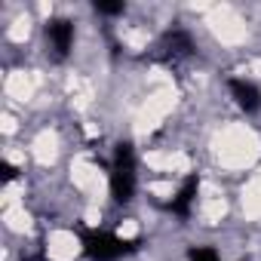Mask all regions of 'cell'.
Instances as JSON below:
<instances>
[{
	"label": "cell",
	"mask_w": 261,
	"mask_h": 261,
	"mask_svg": "<svg viewBox=\"0 0 261 261\" xmlns=\"http://www.w3.org/2000/svg\"><path fill=\"white\" fill-rule=\"evenodd\" d=\"M95 10L105 16H114V13H123V4H95Z\"/></svg>",
	"instance_id": "8"
},
{
	"label": "cell",
	"mask_w": 261,
	"mask_h": 261,
	"mask_svg": "<svg viewBox=\"0 0 261 261\" xmlns=\"http://www.w3.org/2000/svg\"><path fill=\"white\" fill-rule=\"evenodd\" d=\"M188 261H221V258H218V252L212 246H194L188 252Z\"/></svg>",
	"instance_id": "7"
},
{
	"label": "cell",
	"mask_w": 261,
	"mask_h": 261,
	"mask_svg": "<svg viewBox=\"0 0 261 261\" xmlns=\"http://www.w3.org/2000/svg\"><path fill=\"white\" fill-rule=\"evenodd\" d=\"M230 92H233V98H237V105L243 108V111H258L261 108V92L252 86V83H246V80H230Z\"/></svg>",
	"instance_id": "5"
},
{
	"label": "cell",
	"mask_w": 261,
	"mask_h": 261,
	"mask_svg": "<svg viewBox=\"0 0 261 261\" xmlns=\"http://www.w3.org/2000/svg\"><path fill=\"white\" fill-rule=\"evenodd\" d=\"M0 169H4V175H7V178H16V169H13L10 163H4V166H0Z\"/></svg>",
	"instance_id": "9"
},
{
	"label": "cell",
	"mask_w": 261,
	"mask_h": 261,
	"mask_svg": "<svg viewBox=\"0 0 261 261\" xmlns=\"http://www.w3.org/2000/svg\"><path fill=\"white\" fill-rule=\"evenodd\" d=\"M197 188H200V178H197V175H188V178H185V185H181V191H178V194H175V200L169 203V209H172L175 215H181V218H185V215L191 212V203H194V197H197Z\"/></svg>",
	"instance_id": "6"
},
{
	"label": "cell",
	"mask_w": 261,
	"mask_h": 261,
	"mask_svg": "<svg viewBox=\"0 0 261 261\" xmlns=\"http://www.w3.org/2000/svg\"><path fill=\"white\" fill-rule=\"evenodd\" d=\"M25 261H43V258H40V255H34V258H25Z\"/></svg>",
	"instance_id": "10"
},
{
	"label": "cell",
	"mask_w": 261,
	"mask_h": 261,
	"mask_svg": "<svg viewBox=\"0 0 261 261\" xmlns=\"http://www.w3.org/2000/svg\"><path fill=\"white\" fill-rule=\"evenodd\" d=\"M111 194L117 203H129L136 194V154L129 142H120L114 151V169H111Z\"/></svg>",
	"instance_id": "1"
},
{
	"label": "cell",
	"mask_w": 261,
	"mask_h": 261,
	"mask_svg": "<svg viewBox=\"0 0 261 261\" xmlns=\"http://www.w3.org/2000/svg\"><path fill=\"white\" fill-rule=\"evenodd\" d=\"M191 53H194V40H191V34H185L178 28L169 31L160 43V59L163 62H178V59H188Z\"/></svg>",
	"instance_id": "3"
},
{
	"label": "cell",
	"mask_w": 261,
	"mask_h": 261,
	"mask_svg": "<svg viewBox=\"0 0 261 261\" xmlns=\"http://www.w3.org/2000/svg\"><path fill=\"white\" fill-rule=\"evenodd\" d=\"M46 40L53 43L56 56H68V49H71V43H74V25L65 22V19L46 22Z\"/></svg>",
	"instance_id": "4"
},
{
	"label": "cell",
	"mask_w": 261,
	"mask_h": 261,
	"mask_svg": "<svg viewBox=\"0 0 261 261\" xmlns=\"http://www.w3.org/2000/svg\"><path fill=\"white\" fill-rule=\"evenodd\" d=\"M133 249H136V240H120V237L105 233V230H92L83 237V252L92 261H117L120 255L133 252Z\"/></svg>",
	"instance_id": "2"
}]
</instances>
